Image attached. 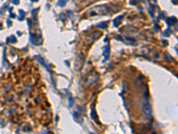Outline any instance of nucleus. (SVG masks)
Here are the masks:
<instances>
[{
  "instance_id": "nucleus-1",
  "label": "nucleus",
  "mask_w": 178,
  "mask_h": 134,
  "mask_svg": "<svg viewBox=\"0 0 178 134\" xmlns=\"http://www.w3.org/2000/svg\"><path fill=\"white\" fill-rule=\"evenodd\" d=\"M110 12V8L107 5H95L92 8H90L86 12V15L93 17V16H100V15H105Z\"/></svg>"
},
{
  "instance_id": "nucleus-2",
  "label": "nucleus",
  "mask_w": 178,
  "mask_h": 134,
  "mask_svg": "<svg viewBox=\"0 0 178 134\" xmlns=\"http://www.w3.org/2000/svg\"><path fill=\"white\" fill-rule=\"evenodd\" d=\"M143 112L145 115H152V107L149 103H144L143 105Z\"/></svg>"
},
{
  "instance_id": "nucleus-3",
  "label": "nucleus",
  "mask_w": 178,
  "mask_h": 134,
  "mask_svg": "<svg viewBox=\"0 0 178 134\" xmlns=\"http://www.w3.org/2000/svg\"><path fill=\"white\" fill-rule=\"evenodd\" d=\"M103 56H104V61L108 60L109 56H110V47L108 45H106L103 47Z\"/></svg>"
},
{
  "instance_id": "nucleus-4",
  "label": "nucleus",
  "mask_w": 178,
  "mask_h": 134,
  "mask_svg": "<svg viewBox=\"0 0 178 134\" xmlns=\"http://www.w3.org/2000/svg\"><path fill=\"white\" fill-rule=\"evenodd\" d=\"M122 20H123V15H120V16H119L118 18L114 19V21H113L114 26H118L119 24H120V22L122 21Z\"/></svg>"
},
{
  "instance_id": "nucleus-5",
  "label": "nucleus",
  "mask_w": 178,
  "mask_h": 134,
  "mask_svg": "<svg viewBox=\"0 0 178 134\" xmlns=\"http://www.w3.org/2000/svg\"><path fill=\"white\" fill-rule=\"evenodd\" d=\"M125 40L127 41V43L128 44H136V40L134 39L133 38H128V37H126L125 38Z\"/></svg>"
},
{
  "instance_id": "nucleus-6",
  "label": "nucleus",
  "mask_w": 178,
  "mask_h": 134,
  "mask_svg": "<svg viewBox=\"0 0 178 134\" xmlns=\"http://www.w3.org/2000/svg\"><path fill=\"white\" fill-rule=\"evenodd\" d=\"M108 23H109V21L101 22V23L97 24V25H96V27H98V28H102V29H105V28H107V26H108Z\"/></svg>"
},
{
  "instance_id": "nucleus-7",
  "label": "nucleus",
  "mask_w": 178,
  "mask_h": 134,
  "mask_svg": "<svg viewBox=\"0 0 178 134\" xmlns=\"http://www.w3.org/2000/svg\"><path fill=\"white\" fill-rule=\"evenodd\" d=\"M91 117H92L93 120H94L95 122L97 121V115H96V114H95V112H94V109H92V111H91Z\"/></svg>"
},
{
  "instance_id": "nucleus-8",
  "label": "nucleus",
  "mask_w": 178,
  "mask_h": 134,
  "mask_svg": "<svg viewBox=\"0 0 178 134\" xmlns=\"http://www.w3.org/2000/svg\"><path fill=\"white\" fill-rule=\"evenodd\" d=\"M67 1H68V0H58V5L62 7V6H64V5L66 4Z\"/></svg>"
},
{
  "instance_id": "nucleus-9",
  "label": "nucleus",
  "mask_w": 178,
  "mask_h": 134,
  "mask_svg": "<svg viewBox=\"0 0 178 134\" xmlns=\"http://www.w3.org/2000/svg\"><path fill=\"white\" fill-rule=\"evenodd\" d=\"M69 100H70V106L71 107V106L73 105V98H72L71 97H70V98H69Z\"/></svg>"
},
{
  "instance_id": "nucleus-10",
  "label": "nucleus",
  "mask_w": 178,
  "mask_h": 134,
  "mask_svg": "<svg viewBox=\"0 0 178 134\" xmlns=\"http://www.w3.org/2000/svg\"><path fill=\"white\" fill-rule=\"evenodd\" d=\"M19 1H20V0H12V3H13L14 4H19Z\"/></svg>"
},
{
  "instance_id": "nucleus-11",
  "label": "nucleus",
  "mask_w": 178,
  "mask_h": 134,
  "mask_svg": "<svg viewBox=\"0 0 178 134\" xmlns=\"http://www.w3.org/2000/svg\"><path fill=\"white\" fill-rule=\"evenodd\" d=\"M32 1H37V0H32Z\"/></svg>"
},
{
  "instance_id": "nucleus-12",
  "label": "nucleus",
  "mask_w": 178,
  "mask_h": 134,
  "mask_svg": "<svg viewBox=\"0 0 178 134\" xmlns=\"http://www.w3.org/2000/svg\"><path fill=\"white\" fill-rule=\"evenodd\" d=\"M90 134H93V133H90Z\"/></svg>"
}]
</instances>
